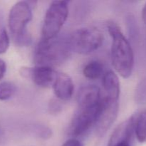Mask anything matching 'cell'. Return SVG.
Here are the masks:
<instances>
[{"label":"cell","mask_w":146,"mask_h":146,"mask_svg":"<svg viewBox=\"0 0 146 146\" xmlns=\"http://www.w3.org/2000/svg\"><path fill=\"white\" fill-rule=\"evenodd\" d=\"M50 105H51L50 109H51V111H52V112H57V110H58V108H61V107H60V105L58 104V102H57V101H51Z\"/></svg>","instance_id":"cell-19"},{"label":"cell","mask_w":146,"mask_h":146,"mask_svg":"<svg viewBox=\"0 0 146 146\" xmlns=\"http://www.w3.org/2000/svg\"><path fill=\"white\" fill-rule=\"evenodd\" d=\"M20 74L22 77L30 79L41 88L53 87L58 73L51 67L38 66L22 67L20 68Z\"/></svg>","instance_id":"cell-8"},{"label":"cell","mask_w":146,"mask_h":146,"mask_svg":"<svg viewBox=\"0 0 146 146\" xmlns=\"http://www.w3.org/2000/svg\"><path fill=\"white\" fill-rule=\"evenodd\" d=\"M135 134V115L121 123L112 133L108 141V146H114L118 144L130 143Z\"/></svg>","instance_id":"cell-9"},{"label":"cell","mask_w":146,"mask_h":146,"mask_svg":"<svg viewBox=\"0 0 146 146\" xmlns=\"http://www.w3.org/2000/svg\"><path fill=\"white\" fill-rule=\"evenodd\" d=\"M114 146H131L130 143H123V144H118V145H114Z\"/></svg>","instance_id":"cell-21"},{"label":"cell","mask_w":146,"mask_h":146,"mask_svg":"<svg viewBox=\"0 0 146 146\" xmlns=\"http://www.w3.org/2000/svg\"><path fill=\"white\" fill-rule=\"evenodd\" d=\"M72 51L80 54H89L101 46L104 41L102 32L95 27H86L76 30L68 36Z\"/></svg>","instance_id":"cell-4"},{"label":"cell","mask_w":146,"mask_h":146,"mask_svg":"<svg viewBox=\"0 0 146 146\" xmlns=\"http://www.w3.org/2000/svg\"><path fill=\"white\" fill-rule=\"evenodd\" d=\"M107 27L112 38L111 60L113 68L123 78H129L134 66L132 47L118 24L111 21L108 23Z\"/></svg>","instance_id":"cell-1"},{"label":"cell","mask_w":146,"mask_h":146,"mask_svg":"<svg viewBox=\"0 0 146 146\" xmlns=\"http://www.w3.org/2000/svg\"><path fill=\"white\" fill-rule=\"evenodd\" d=\"M68 14V3L54 1L47 9L42 26V38L50 39L57 36L65 24Z\"/></svg>","instance_id":"cell-5"},{"label":"cell","mask_w":146,"mask_h":146,"mask_svg":"<svg viewBox=\"0 0 146 146\" xmlns=\"http://www.w3.org/2000/svg\"><path fill=\"white\" fill-rule=\"evenodd\" d=\"M72 51L68 38L56 36L44 39L38 43L34 54L36 66L51 67L65 62Z\"/></svg>","instance_id":"cell-2"},{"label":"cell","mask_w":146,"mask_h":146,"mask_svg":"<svg viewBox=\"0 0 146 146\" xmlns=\"http://www.w3.org/2000/svg\"><path fill=\"white\" fill-rule=\"evenodd\" d=\"M16 86L10 81L0 83V101H6L14 96L16 92Z\"/></svg>","instance_id":"cell-15"},{"label":"cell","mask_w":146,"mask_h":146,"mask_svg":"<svg viewBox=\"0 0 146 146\" xmlns=\"http://www.w3.org/2000/svg\"><path fill=\"white\" fill-rule=\"evenodd\" d=\"M135 115V135L141 143L146 142V109L137 111Z\"/></svg>","instance_id":"cell-13"},{"label":"cell","mask_w":146,"mask_h":146,"mask_svg":"<svg viewBox=\"0 0 146 146\" xmlns=\"http://www.w3.org/2000/svg\"><path fill=\"white\" fill-rule=\"evenodd\" d=\"M100 105L94 108H79L71 121L69 127V133L73 137L84 135L91 128L95 125Z\"/></svg>","instance_id":"cell-7"},{"label":"cell","mask_w":146,"mask_h":146,"mask_svg":"<svg viewBox=\"0 0 146 146\" xmlns=\"http://www.w3.org/2000/svg\"><path fill=\"white\" fill-rule=\"evenodd\" d=\"M142 19L143 22L146 24V3L145 5H144L142 10Z\"/></svg>","instance_id":"cell-20"},{"label":"cell","mask_w":146,"mask_h":146,"mask_svg":"<svg viewBox=\"0 0 146 146\" xmlns=\"http://www.w3.org/2000/svg\"><path fill=\"white\" fill-rule=\"evenodd\" d=\"M62 146H84L83 144L76 138H70L68 141H66Z\"/></svg>","instance_id":"cell-17"},{"label":"cell","mask_w":146,"mask_h":146,"mask_svg":"<svg viewBox=\"0 0 146 146\" xmlns=\"http://www.w3.org/2000/svg\"><path fill=\"white\" fill-rule=\"evenodd\" d=\"M32 19L31 6L27 1H20L14 4L9 11V28L14 42L19 46H27L31 41L27 27Z\"/></svg>","instance_id":"cell-3"},{"label":"cell","mask_w":146,"mask_h":146,"mask_svg":"<svg viewBox=\"0 0 146 146\" xmlns=\"http://www.w3.org/2000/svg\"><path fill=\"white\" fill-rule=\"evenodd\" d=\"M7 71V65L4 60L0 58V80L4 77Z\"/></svg>","instance_id":"cell-18"},{"label":"cell","mask_w":146,"mask_h":146,"mask_svg":"<svg viewBox=\"0 0 146 146\" xmlns=\"http://www.w3.org/2000/svg\"><path fill=\"white\" fill-rule=\"evenodd\" d=\"M102 84L105 96L118 101L120 96V81L118 76L113 71H108L103 76Z\"/></svg>","instance_id":"cell-12"},{"label":"cell","mask_w":146,"mask_h":146,"mask_svg":"<svg viewBox=\"0 0 146 146\" xmlns=\"http://www.w3.org/2000/svg\"><path fill=\"white\" fill-rule=\"evenodd\" d=\"M104 74V66L100 61H91L84 66L83 74L86 78L96 80L101 77Z\"/></svg>","instance_id":"cell-14"},{"label":"cell","mask_w":146,"mask_h":146,"mask_svg":"<svg viewBox=\"0 0 146 146\" xmlns=\"http://www.w3.org/2000/svg\"><path fill=\"white\" fill-rule=\"evenodd\" d=\"M9 46V37L5 27L0 22V54H4Z\"/></svg>","instance_id":"cell-16"},{"label":"cell","mask_w":146,"mask_h":146,"mask_svg":"<svg viewBox=\"0 0 146 146\" xmlns=\"http://www.w3.org/2000/svg\"><path fill=\"white\" fill-rule=\"evenodd\" d=\"M53 89L56 97L61 101L71 99L74 94V86L71 77L64 73H58Z\"/></svg>","instance_id":"cell-11"},{"label":"cell","mask_w":146,"mask_h":146,"mask_svg":"<svg viewBox=\"0 0 146 146\" xmlns=\"http://www.w3.org/2000/svg\"><path fill=\"white\" fill-rule=\"evenodd\" d=\"M119 104L117 100L104 97L100 105L99 111L95 123L96 133L103 137L113 124L118 116Z\"/></svg>","instance_id":"cell-6"},{"label":"cell","mask_w":146,"mask_h":146,"mask_svg":"<svg viewBox=\"0 0 146 146\" xmlns=\"http://www.w3.org/2000/svg\"><path fill=\"white\" fill-rule=\"evenodd\" d=\"M102 101L101 90L95 85H88L78 91L77 101L80 108L96 107Z\"/></svg>","instance_id":"cell-10"}]
</instances>
